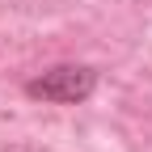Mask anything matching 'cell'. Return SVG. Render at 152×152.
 <instances>
[{
    "mask_svg": "<svg viewBox=\"0 0 152 152\" xmlns=\"http://www.w3.org/2000/svg\"><path fill=\"white\" fill-rule=\"evenodd\" d=\"M97 80L102 72L93 64H51L26 80V97L47 106H80L97 93Z\"/></svg>",
    "mask_w": 152,
    "mask_h": 152,
    "instance_id": "6da1fadb",
    "label": "cell"
}]
</instances>
